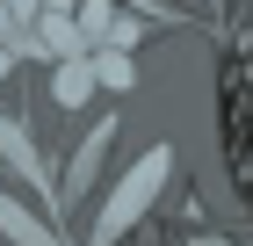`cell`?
<instances>
[{
	"mask_svg": "<svg viewBox=\"0 0 253 246\" xmlns=\"http://www.w3.org/2000/svg\"><path fill=\"white\" fill-rule=\"evenodd\" d=\"M167 167H174V145H152V152H145V159H137V167L116 181V196L101 203L94 239H87V246H116V239H130V232H137V217L152 210V196L167 189Z\"/></svg>",
	"mask_w": 253,
	"mask_h": 246,
	"instance_id": "cell-1",
	"label": "cell"
},
{
	"mask_svg": "<svg viewBox=\"0 0 253 246\" xmlns=\"http://www.w3.org/2000/svg\"><path fill=\"white\" fill-rule=\"evenodd\" d=\"M109 138H116V123L101 116V123H94V138L80 145V159H73V174H65V203H80V196H87V181H94V167H101V152H109Z\"/></svg>",
	"mask_w": 253,
	"mask_h": 246,
	"instance_id": "cell-2",
	"label": "cell"
},
{
	"mask_svg": "<svg viewBox=\"0 0 253 246\" xmlns=\"http://www.w3.org/2000/svg\"><path fill=\"white\" fill-rule=\"evenodd\" d=\"M0 232H7L15 246H65L58 232H51V225H37V217H29V210H22L15 196H0Z\"/></svg>",
	"mask_w": 253,
	"mask_h": 246,
	"instance_id": "cell-3",
	"label": "cell"
},
{
	"mask_svg": "<svg viewBox=\"0 0 253 246\" xmlns=\"http://www.w3.org/2000/svg\"><path fill=\"white\" fill-rule=\"evenodd\" d=\"M0 152L15 159V174H29V181H43V167H37V145H29V131H22L15 116H0Z\"/></svg>",
	"mask_w": 253,
	"mask_h": 246,
	"instance_id": "cell-4",
	"label": "cell"
},
{
	"mask_svg": "<svg viewBox=\"0 0 253 246\" xmlns=\"http://www.w3.org/2000/svg\"><path fill=\"white\" fill-rule=\"evenodd\" d=\"M94 80H101V87H130V80H137V65H130L123 51H94Z\"/></svg>",
	"mask_w": 253,
	"mask_h": 246,
	"instance_id": "cell-5",
	"label": "cell"
},
{
	"mask_svg": "<svg viewBox=\"0 0 253 246\" xmlns=\"http://www.w3.org/2000/svg\"><path fill=\"white\" fill-rule=\"evenodd\" d=\"M137 15H152V22H181V7H167V0H130Z\"/></svg>",
	"mask_w": 253,
	"mask_h": 246,
	"instance_id": "cell-6",
	"label": "cell"
}]
</instances>
